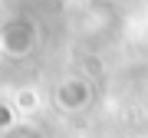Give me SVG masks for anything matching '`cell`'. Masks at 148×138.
Instances as JSON below:
<instances>
[{
    "label": "cell",
    "instance_id": "6da1fadb",
    "mask_svg": "<svg viewBox=\"0 0 148 138\" xmlns=\"http://www.w3.org/2000/svg\"><path fill=\"white\" fill-rule=\"evenodd\" d=\"M20 105L23 109H36V92H33V96L30 92H20Z\"/></svg>",
    "mask_w": 148,
    "mask_h": 138
}]
</instances>
